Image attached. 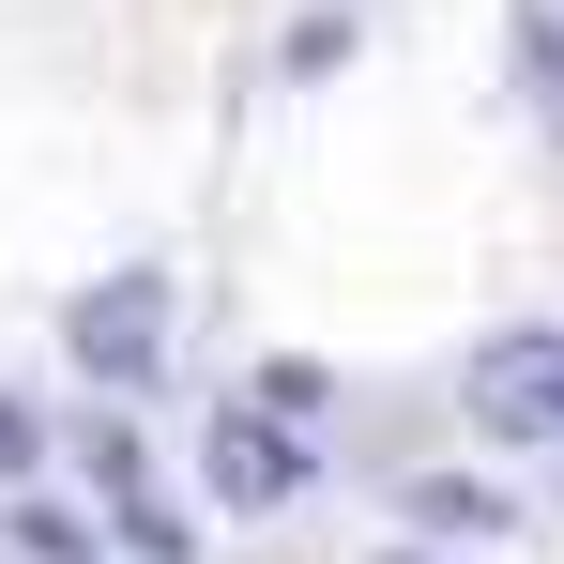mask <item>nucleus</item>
<instances>
[{
	"mask_svg": "<svg viewBox=\"0 0 564 564\" xmlns=\"http://www.w3.org/2000/svg\"><path fill=\"white\" fill-rule=\"evenodd\" d=\"M62 351L107 381V397H153V367H169V275H107L62 305Z\"/></svg>",
	"mask_w": 564,
	"mask_h": 564,
	"instance_id": "nucleus-1",
	"label": "nucleus"
},
{
	"mask_svg": "<svg viewBox=\"0 0 564 564\" xmlns=\"http://www.w3.org/2000/svg\"><path fill=\"white\" fill-rule=\"evenodd\" d=\"M473 427L488 443H564V336L550 321H503L473 351Z\"/></svg>",
	"mask_w": 564,
	"mask_h": 564,
	"instance_id": "nucleus-2",
	"label": "nucleus"
},
{
	"mask_svg": "<svg viewBox=\"0 0 564 564\" xmlns=\"http://www.w3.org/2000/svg\"><path fill=\"white\" fill-rule=\"evenodd\" d=\"M198 473H214V503H229V519H275V503H305V427H275V412L245 397V412H214V427H198Z\"/></svg>",
	"mask_w": 564,
	"mask_h": 564,
	"instance_id": "nucleus-3",
	"label": "nucleus"
},
{
	"mask_svg": "<svg viewBox=\"0 0 564 564\" xmlns=\"http://www.w3.org/2000/svg\"><path fill=\"white\" fill-rule=\"evenodd\" d=\"M0 550L15 564H107V519H77L62 488H15V503H0Z\"/></svg>",
	"mask_w": 564,
	"mask_h": 564,
	"instance_id": "nucleus-4",
	"label": "nucleus"
},
{
	"mask_svg": "<svg viewBox=\"0 0 564 564\" xmlns=\"http://www.w3.org/2000/svg\"><path fill=\"white\" fill-rule=\"evenodd\" d=\"M412 534H427V550H473V534H503V488H473V473H412Z\"/></svg>",
	"mask_w": 564,
	"mask_h": 564,
	"instance_id": "nucleus-5",
	"label": "nucleus"
},
{
	"mask_svg": "<svg viewBox=\"0 0 564 564\" xmlns=\"http://www.w3.org/2000/svg\"><path fill=\"white\" fill-rule=\"evenodd\" d=\"M107 550H122V564H198V519L153 503V488H122V503H107Z\"/></svg>",
	"mask_w": 564,
	"mask_h": 564,
	"instance_id": "nucleus-6",
	"label": "nucleus"
},
{
	"mask_svg": "<svg viewBox=\"0 0 564 564\" xmlns=\"http://www.w3.org/2000/svg\"><path fill=\"white\" fill-rule=\"evenodd\" d=\"M245 397H260V412H275V427H321V412H336V381L305 367V351H275V367L245 381Z\"/></svg>",
	"mask_w": 564,
	"mask_h": 564,
	"instance_id": "nucleus-7",
	"label": "nucleus"
},
{
	"mask_svg": "<svg viewBox=\"0 0 564 564\" xmlns=\"http://www.w3.org/2000/svg\"><path fill=\"white\" fill-rule=\"evenodd\" d=\"M77 458H93L107 503H122V488H153V458H138V427H122V412H93V427H77Z\"/></svg>",
	"mask_w": 564,
	"mask_h": 564,
	"instance_id": "nucleus-8",
	"label": "nucleus"
},
{
	"mask_svg": "<svg viewBox=\"0 0 564 564\" xmlns=\"http://www.w3.org/2000/svg\"><path fill=\"white\" fill-rule=\"evenodd\" d=\"M351 62V15H290V77H336Z\"/></svg>",
	"mask_w": 564,
	"mask_h": 564,
	"instance_id": "nucleus-9",
	"label": "nucleus"
},
{
	"mask_svg": "<svg viewBox=\"0 0 564 564\" xmlns=\"http://www.w3.org/2000/svg\"><path fill=\"white\" fill-rule=\"evenodd\" d=\"M0 473H15V488L46 473V412H31V397H0Z\"/></svg>",
	"mask_w": 564,
	"mask_h": 564,
	"instance_id": "nucleus-10",
	"label": "nucleus"
},
{
	"mask_svg": "<svg viewBox=\"0 0 564 564\" xmlns=\"http://www.w3.org/2000/svg\"><path fill=\"white\" fill-rule=\"evenodd\" d=\"M381 564H427V550H381Z\"/></svg>",
	"mask_w": 564,
	"mask_h": 564,
	"instance_id": "nucleus-11",
	"label": "nucleus"
}]
</instances>
